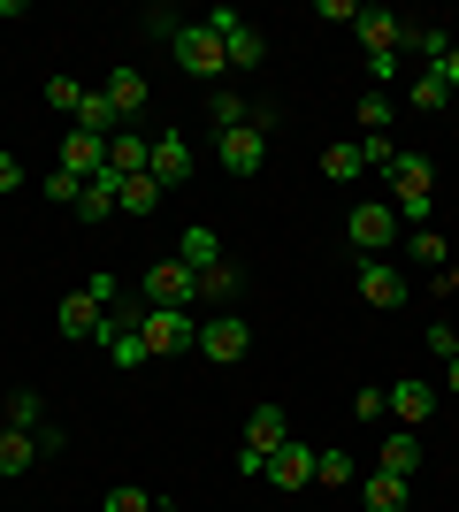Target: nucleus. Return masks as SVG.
<instances>
[{"label":"nucleus","instance_id":"9d476101","mask_svg":"<svg viewBox=\"0 0 459 512\" xmlns=\"http://www.w3.org/2000/svg\"><path fill=\"white\" fill-rule=\"evenodd\" d=\"M215 161H222L230 176H261V161H268V130H253V123H245V130H222Z\"/></svg>","mask_w":459,"mask_h":512},{"label":"nucleus","instance_id":"f704fd0d","mask_svg":"<svg viewBox=\"0 0 459 512\" xmlns=\"http://www.w3.org/2000/svg\"><path fill=\"white\" fill-rule=\"evenodd\" d=\"M46 199H54V207H77V199H85V176H69V169H46Z\"/></svg>","mask_w":459,"mask_h":512},{"label":"nucleus","instance_id":"79ce46f5","mask_svg":"<svg viewBox=\"0 0 459 512\" xmlns=\"http://www.w3.org/2000/svg\"><path fill=\"white\" fill-rule=\"evenodd\" d=\"M0 192H23V161L8 146H0Z\"/></svg>","mask_w":459,"mask_h":512},{"label":"nucleus","instance_id":"7ed1b4c3","mask_svg":"<svg viewBox=\"0 0 459 512\" xmlns=\"http://www.w3.org/2000/svg\"><path fill=\"white\" fill-rule=\"evenodd\" d=\"M284 444H291V413H284V406H253V413H245L238 467H245V474H261V467H268V459H276Z\"/></svg>","mask_w":459,"mask_h":512},{"label":"nucleus","instance_id":"6e6552de","mask_svg":"<svg viewBox=\"0 0 459 512\" xmlns=\"http://www.w3.org/2000/svg\"><path fill=\"white\" fill-rule=\"evenodd\" d=\"M245 344H253V329H245L238 314H207V321H199V352H207L215 367H238Z\"/></svg>","mask_w":459,"mask_h":512},{"label":"nucleus","instance_id":"4c0bfd02","mask_svg":"<svg viewBox=\"0 0 459 512\" xmlns=\"http://www.w3.org/2000/svg\"><path fill=\"white\" fill-rule=\"evenodd\" d=\"M85 291H92V299H100V306H115V299H123V283H115L108 268H92V276H85Z\"/></svg>","mask_w":459,"mask_h":512},{"label":"nucleus","instance_id":"b1692460","mask_svg":"<svg viewBox=\"0 0 459 512\" xmlns=\"http://www.w3.org/2000/svg\"><path fill=\"white\" fill-rule=\"evenodd\" d=\"M360 505L368 512H406V482H398V474H368V482H360Z\"/></svg>","mask_w":459,"mask_h":512},{"label":"nucleus","instance_id":"a211bd4d","mask_svg":"<svg viewBox=\"0 0 459 512\" xmlns=\"http://www.w3.org/2000/svg\"><path fill=\"white\" fill-rule=\"evenodd\" d=\"M146 161H153V130H131V123H123V130L108 138V169H115V176H146Z\"/></svg>","mask_w":459,"mask_h":512},{"label":"nucleus","instance_id":"37998d69","mask_svg":"<svg viewBox=\"0 0 459 512\" xmlns=\"http://www.w3.org/2000/svg\"><path fill=\"white\" fill-rule=\"evenodd\" d=\"M444 85L459 92V39H452V54H444Z\"/></svg>","mask_w":459,"mask_h":512},{"label":"nucleus","instance_id":"cd10ccee","mask_svg":"<svg viewBox=\"0 0 459 512\" xmlns=\"http://www.w3.org/2000/svg\"><path fill=\"white\" fill-rule=\"evenodd\" d=\"M176 260H184V268H207V260H222V237L207 230V222H199V230H184V245H176Z\"/></svg>","mask_w":459,"mask_h":512},{"label":"nucleus","instance_id":"423d86ee","mask_svg":"<svg viewBox=\"0 0 459 512\" xmlns=\"http://www.w3.org/2000/svg\"><path fill=\"white\" fill-rule=\"evenodd\" d=\"M169 54H176V69H192V77H230V62H222V39H215V23H207V16L184 23Z\"/></svg>","mask_w":459,"mask_h":512},{"label":"nucleus","instance_id":"72a5a7b5","mask_svg":"<svg viewBox=\"0 0 459 512\" xmlns=\"http://www.w3.org/2000/svg\"><path fill=\"white\" fill-rule=\"evenodd\" d=\"M207 107H215V130H245V123H253V107H245L238 92H215Z\"/></svg>","mask_w":459,"mask_h":512},{"label":"nucleus","instance_id":"c03bdc74","mask_svg":"<svg viewBox=\"0 0 459 512\" xmlns=\"http://www.w3.org/2000/svg\"><path fill=\"white\" fill-rule=\"evenodd\" d=\"M444 390H459V352H452V360H444Z\"/></svg>","mask_w":459,"mask_h":512},{"label":"nucleus","instance_id":"c756f323","mask_svg":"<svg viewBox=\"0 0 459 512\" xmlns=\"http://www.w3.org/2000/svg\"><path fill=\"white\" fill-rule=\"evenodd\" d=\"M391 115H398L391 92H368V100H360V130H368V138H391Z\"/></svg>","mask_w":459,"mask_h":512},{"label":"nucleus","instance_id":"4be33fe9","mask_svg":"<svg viewBox=\"0 0 459 512\" xmlns=\"http://www.w3.org/2000/svg\"><path fill=\"white\" fill-rule=\"evenodd\" d=\"M322 176L329 184H360V176H368V153L360 146H322Z\"/></svg>","mask_w":459,"mask_h":512},{"label":"nucleus","instance_id":"ea45409f","mask_svg":"<svg viewBox=\"0 0 459 512\" xmlns=\"http://www.w3.org/2000/svg\"><path fill=\"white\" fill-rule=\"evenodd\" d=\"M429 352H437V360H452V352H459V329H452V321H429Z\"/></svg>","mask_w":459,"mask_h":512},{"label":"nucleus","instance_id":"2eb2a0df","mask_svg":"<svg viewBox=\"0 0 459 512\" xmlns=\"http://www.w3.org/2000/svg\"><path fill=\"white\" fill-rule=\"evenodd\" d=\"M375 474H398V482H414V474H421V436H414V428H398V436L375 444Z\"/></svg>","mask_w":459,"mask_h":512},{"label":"nucleus","instance_id":"5701e85b","mask_svg":"<svg viewBox=\"0 0 459 512\" xmlns=\"http://www.w3.org/2000/svg\"><path fill=\"white\" fill-rule=\"evenodd\" d=\"M92 344H108V360L123 367V375H131V367H146V337H138V329H100Z\"/></svg>","mask_w":459,"mask_h":512},{"label":"nucleus","instance_id":"412c9836","mask_svg":"<svg viewBox=\"0 0 459 512\" xmlns=\"http://www.w3.org/2000/svg\"><path fill=\"white\" fill-rule=\"evenodd\" d=\"M31 459H39V436H23V428H0V482H16Z\"/></svg>","mask_w":459,"mask_h":512},{"label":"nucleus","instance_id":"c85d7f7f","mask_svg":"<svg viewBox=\"0 0 459 512\" xmlns=\"http://www.w3.org/2000/svg\"><path fill=\"white\" fill-rule=\"evenodd\" d=\"M314 482L322 490H352V451H314Z\"/></svg>","mask_w":459,"mask_h":512},{"label":"nucleus","instance_id":"f8f14e48","mask_svg":"<svg viewBox=\"0 0 459 512\" xmlns=\"http://www.w3.org/2000/svg\"><path fill=\"white\" fill-rule=\"evenodd\" d=\"M352 39L368 46V54H406V16H391V8H360Z\"/></svg>","mask_w":459,"mask_h":512},{"label":"nucleus","instance_id":"4468645a","mask_svg":"<svg viewBox=\"0 0 459 512\" xmlns=\"http://www.w3.org/2000/svg\"><path fill=\"white\" fill-rule=\"evenodd\" d=\"M383 413H398L406 428H421L429 413H437V390L421 383V375H406V383H391V390H383Z\"/></svg>","mask_w":459,"mask_h":512},{"label":"nucleus","instance_id":"dca6fc26","mask_svg":"<svg viewBox=\"0 0 459 512\" xmlns=\"http://www.w3.org/2000/svg\"><path fill=\"white\" fill-rule=\"evenodd\" d=\"M100 321H108V306L92 299V291H69V299L54 306V329H62V337H100Z\"/></svg>","mask_w":459,"mask_h":512},{"label":"nucleus","instance_id":"a19ab883","mask_svg":"<svg viewBox=\"0 0 459 512\" xmlns=\"http://www.w3.org/2000/svg\"><path fill=\"white\" fill-rule=\"evenodd\" d=\"M398 69H406V54H368V77H375V85H391Z\"/></svg>","mask_w":459,"mask_h":512},{"label":"nucleus","instance_id":"c9c22d12","mask_svg":"<svg viewBox=\"0 0 459 512\" xmlns=\"http://www.w3.org/2000/svg\"><path fill=\"white\" fill-rule=\"evenodd\" d=\"M414 260H421V268H444V260H452V245H444L437 230H414Z\"/></svg>","mask_w":459,"mask_h":512},{"label":"nucleus","instance_id":"f03ea898","mask_svg":"<svg viewBox=\"0 0 459 512\" xmlns=\"http://www.w3.org/2000/svg\"><path fill=\"white\" fill-rule=\"evenodd\" d=\"M138 337H146V360H176V352H199V321L192 306H146Z\"/></svg>","mask_w":459,"mask_h":512},{"label":"nucleus","instance_id":"473e14b6","mask_svg":"<svg viewBox=\"0 0 459 512\" xmlns=\"http://www.w3.org/2000/svg\"><path fill=\"white\" fill-rule=\"evenodd\" d=\"M85 92H92V85H77V77H46V107H62V115H77V107H85Z\"/></svg>","mask_w":459,"mask_h":512},{"label":"nucleus","instance_id":"bb28decb","mask_svg":"<svg viewBox=\"0 0 459 512\" xmlns=\"http://www.w3.org/2000/svg\"><path fill=\"white\" fill-rule=\"evenodd\" d=\"M77 130H100V138H115V130H123V115L108 107V92H85V107H77Z\"/></svg>","mask_w":459,"mask_h":512},{"label":"nucleus","instance_id":"2f4dec72","mask_svg":"<svg viewBox=\"0 0 459 512\" xmlns=\"http://www.w3.org/2000/svg\"><path fill=\"white\" fill-rule=\"evenodd\" d=\"M138 31H146V39H161V46H176L184 16H176V8H146V16H138Z\"/></svg>","mask_w":459,"mask_h":512},{"label":"nucleus","instance_id":"a878e982","mask_svg":"<svg viewBox=\"0 0 459 512\" xmlns=\"http://www.w3.org/2000/svg\"><path fill=\"white\" fill-rule=\"evenodd\" d=\"M8 428H23V436H39V428H46L39 390H8Z\"/></svg>","mask_w":459,"mask_h":512},{"label":"nucleus","instance_id":"f257e3e1","mask_svg":"<svg viewBox=\"0 0 459 512\" xmlns=\"http://www.w3.org/2000/svg\"><path fill=\"white\" fill-rule=\"evenodd\" d=\"M383 176H391V207H398V222L429 230V207H437V169H429V153H398Z\"/></svg>","mask_w":459,"mask_h":512},{"label":"nucleus","instance_id":"49530a36","mask_svg":"<svg viewBox=\"0 0 459 512\" xmlns=\"http://www.w3.org/2000/svg\"><path fill=\"white\" fill-rule=\"evenodd\" d=\"M153 512H184V505H153Z\"/></svg>","mask_w":459,"mask_h":512},{"label":"nucleus","instance_id":"f3484780","mask_svg":"<svg viewBox=\"0 0 459 512\" xmlns=\"http://www.w3.org/2000/svg\"><path fill=\"white\" fill-rule=\"evenodd\" d=\"M261 482H276V490H306V482H314V451H306L299 436H291V444H284V451H276V459L261 467Z\"/></svg>","mask_w":459,"mask_h":512},{"label":"nucleus","instance_id":"393cba45","mask_svg":"<svg viewBox=\"0 0 459 512\" xmlns=\"http://www.w3.org/2000/svg\"><path fill=\"white\" fill-rule=\"evenodd\" d=\"M452 107V85H444V69H414V115H437Z\"/></svg>","mask_w":459,"mask_h":512},{"label":"nucleus","instance_id":"7c9ffc66","mask_svg":"<svg viewBox=\"0 0 459 512\" xmlns=\"http://www.w3.org/2000/svg\"><path fill=\"white\" fill-rule=\"evenodd\" d=\"M161 207V184L153 176H123V214H153Z\"/></svg>","mask_w":459,"mask_h":512},{"label":"nucleus","instance_id":"58836bf2","mask_svg":"<svg viewBox=\"0 0 459 512\" xmlns=\"http://www.w3.org/2000/svg\"><path fill=\"white\" fill-rule=\"evenodd\" d=\"M360 153H368V169H391L406 146H391V138H360Z\"/></svg>","mask_w":459,"mask_h":512},{"label":"nucleus","instance_id":"1a4fd4ad","mask_svg":"<svg viewBox=\"0 0 459 512\" xmlns=\"http://www.w3.org/2000/svg\"><path fill=\"white\" fill-rule=\"evenodd\" d=\"M146 176L161 184V192H176V184L192 176V146H184V130H153V161H146Z\"/></svg>","mask_w":459,"mask_h":512},{"label":"nucleus","instance_id":"ddd939ff","mask_svg":"<svg viewBox=\"0 0 459 512\" xmlns=\"http://www.w3.org/2000/svg\"><path fill=\"white\" fill-rule=\"evenodd\" d=\"M360 299L383 306V314H398V306L414 299V291H406V276H398L391 260H360Z\"/></svg>","mask_w":459,"mask_h":512},{"label":"nucleus","instance_id":"9b49d317","mask_svg":"<svg viewBox=\"0 0 459 512\" xmlns=\"http://www.w3.org/2000/svg\"><path fill=\"white\" fill-rule=\"evenodd\" d=\"M192 276H199V299H192V306H215V314H230V299L245 291V268H238L230 253L207 260V268H192Z\"/></svg>","mask_w":459,"mask_h":512},{"label":"nucleus","instance_id":"20e7f679","mask_svg":"<svg viewBox=\"0 0 459 512\" xmlns=\"http://www.w3.org/2000/svg\"><path fill=\"white\" fill-rule=\"evenodd\" d=\"M345 230H352V253H360V260H383V253H391V237H398V207H391V199H352Z\"/></svg>","mask_w":459,"mask_h":512},{"label":"nucleus","instance_id":"e433bc0d","mask_svg":"<svg viewBox=\"0 0 459 512\" xmlns=\"http://www.w3.org/2000/svg\"><path fill=\"white\" fill-rule=\"evenodd\" d=\"M108 512H153V497H146V490H131V482H123V490H108Z\"/></svg>","mask_w":459,"mask_h":512},{"label":"nucleus","instance_id":"a18cd8bd","mask_svg":"<svg viewBox=\"0 0 459 512\" xmlns=\"http://www.w3.org/2000/svg\"><path fill=\"white\" fill-rule=\"evenodd\" d=\"M0 16H23V0H0Z\"/></svg>","mask_w":459,"mask_h":512},{"label":"nucleus","instance_id":"0eeeda50","mask_svg":"<svg viewBox=\"0 0 459 512\" xmlns=\"http://www.w3.org/2000/svg\"><path fill=\"white\" fill-rule=\"evenodd\" d=\"M138 299H146V306H192L199 299V276L169 253V260H153L146 276H138Z\"/></svg>","mask_w":459,"mask_h":512},{"label":"nucleus","instance_id":"39448f33","mask_svg":"<svg viewBox=\"0 0 459 512\" xmlns=\"http://www.w3.org/2000/svg\"><path fill=\"white\" fill-rule=\"evenodd\" d=\"M207 23H215V39H222V62H230V69H261V62H268V39H261V23H245L238 8H215Z\"/></svg>","mask_w":459,"mask_h":512},{"label":"nucleus","instance_id":"aec40b11","mask_svg":"<svg viewBox=\"0 0 459 512\" xmlns=\"http://www.w3.org/2000/svg\"><path fill=\"white\" fill-rule=\"evenodd\" d=\"M100 92H108V107H115V115H123V123H131V115H138V107H146V77H138V69H115V77H108V85H100Z\"/></svg>","mask_w":459,"mask_h":512},{"label":"nucleus","instance_id":"6ab92c4d","mask_svg":"<svg viewBox=\"0 0 459 512\" xmlns=\"http://www.w3.org/2000/svg\"><path fill=\"white\" fill-rule=\"evenodd\" d=\"M115 207H123V176H115V169H100V176L85 184V199H77V222H108Z\"/></svg>","mask_w":459,"mask_h":512}]
</instances>
